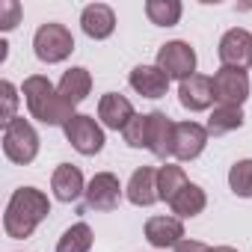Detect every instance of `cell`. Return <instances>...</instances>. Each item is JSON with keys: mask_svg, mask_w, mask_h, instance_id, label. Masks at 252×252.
<instances>
[{"mask_svg": "<svg viewBox=\"0 0 252 252\" xmlns=\"http://www.w3.org/2000/svg\"><path fill=\"white\" fill-rule=\"evenodd\" d=\"M51 214V199L36 190V187H18L9 202H6V214H3V231L12 240H24L30 237L39 222Z\"/></svg>", "mask_w": 252, "mask_h": 252, "instance_id": "obj_1", "label": "cell"}, {"mask_svg": "<svg viewBox=\"0 0 252 252\" xmlns=\"http://www.w3.org/2000/svg\"><path fill=\"white\" fill-rule=\"evenodd\" d=\"M21 92H24V101H27V110H30V116L33 119H39L42 125H51V128H65L68 125V119L74 116V107L60 95V89L48 80V77H42V74H30L27 80H24V86H21Z\"/></svg>", "mask_w": 252, "mask_h": 252, "instance_id": "obj_2", "label": "cell"}, {"mask_svg": "<svg viewBox=\"0 0 252 252\" xmlns=\"http://www.w3.org/2000/svg\"><path fill=\"white\" fill-rule=\"evenodd\" d=\"M3 155L12 163H21V166L36 160V155H39V134H36V128L24 116H18L9 125H3Z\"/></svg>", "mask_w": 252, "mask_h": 252, "instance_id": "obj_3", "label": "cell"}, {"mask_svg": "<svg viewBox=\"0 0 252 252\" xmlns=\"http://www.w3.org/2000/svg\"><path fill=\"white\" fill-rule=\"evenodd\" d=\"M33 51H36V57H39L42 63L54 65V63H63V60L71 57L74 39H71V33H68L65 24L48 21V24H42V27L36 30V36H33Z\"/></svg>", "mask_w": 252, "mask_h": 252, "instance_id": "obj_4", "label": "cell"}, {"mask_svg": "<svg viewBox=\"0 0 252 252\" xmlns=\"http://www.w3.org/2000/svg\"><path fill=\"white\" fill-rule=\"evenodd\" d=\"M63 131H65V140L71 143V149L80 152V155H86V158L98 155L104 149V143H107L104 140V128L92 116H86V113H74Z\"/></svg>", "mask_w": 252, "mask_h": 252, "instance_id": "obj_5", "label": "cell"}, {"mask_svg": "<svg viewBox=\"0 0 252 252\" xmlns=\"http://www.w3.org/2000/svg\"><path fill=\"white\" fill-rule=\"evenodd\" d=\"M169 80H187V77H193L196 74V51L187 45V42H181V39H175V42H166V45H160V51H158V63H155Z\"/></svg>", "mask_w": 252, "mask_h": 252, "instance_id": "obj_6", "label": "cell"}, {"mask_svg": "<svg viewBox=\"0 0 252 252\" xmlns=\"http://www.w3.org/2000/svg\"><path fill=\"white\" fill-rule=\"evenodd\" d=\"M217 54H220L222 68H237V71L252 68V33L243 30V27L225 30L222 39H220Z\"/></svg>", "mask_w": 252, "mask_h": 252, "instance_id": "obj_7", "label": "cell"}, {"mask_svg": "<svg viewBox=\"0 0 252 252\" xmlns=\"http://www.w3.org/2000/svg\"><path fill=\"white\" fill-rule=\"evenodd\" d=\"M208 128L199 122H175V146H172V158L181 163L196 160L205 146H208Z\"/></svg>", "mask_w": 252, "mask_h": 252, "instance_id": "obj_8", "label": "cell"}, {"mask_svg": "<svg viewBox=\"0 0 252 252\" xmlns=\"http://www.w3.org/2000/svg\"><path fill=\"white\" fill-rule=\"evenodd\" d=\"M83 196L89 211H116L122 202V184L113 172H95Z\"/></svg>", "mask_w": 252, "mask_h": 252, "instance_id": "obj_9", "label": "cell"}, {"mask_svg": "<svg viewBox=\"0 0 252 252\" xmlns=\"http://www.w3.org/2000/svg\"><path fill=\"white\" fill-rule=\"evenodd\" d=\"M214 101L217 104H231L240 107L249 98V74L237 68H220L214 77Z\"/></svg>", "mask_w": 252, "mask_h": 252, "instance_id": "obj_10", "label": "cell"}, {"mask_svg": "<svg viewBox=\"0 0 252 252\" xmlns=\"http://www.w3.org/2000/svg\"><path fill=\"white\" fill-rule=\"evenodd\" d=\"M172 146H175V122L160 110L149 113V152L160 160H169Z\"/></svg>", "mask_w": 252, "mask_h": 252, "instance_id": "obj_11", "label": "cell"}, {"mask_svg": "<svg viewBox=\"0 0 252 252\" xmlns=\"http://www.w3.org/2000/svg\"><path fill=\"white\" fill-rule=\"evenodd\" d=\"M125 196H128V202L137 205V208H152L155 202H160V193H158V169L155 166L134 169L128 187H125Z\"/></svg>", "mask_w": 252, "mask_h": 252, "instance_id": "obj_12", "label": "cell"}, {"mask_svg": "<svg viewBox=\"0 0 252 252\" xmlns=\"http://www.w3.org/2000/svg\"><path fill=\"white\" fill-rule=\"evenodd\" d=\"M134 116H137V113H134V104L125 98V95H119V92L101 95V101H98V119H101L104 128H110V131H125Z\"/></svg>", "mask_w": 252, "mask_h": 252, "instance_id": "obj_13", "label": "cell"}, {"mask_svg": "<svg viewBox=\"0 0 252 252\" xmlns=\"http://www.w3.org/2000/svg\"><path fill=\"white\" fill-rule=\"evenodd\" d=\"M178 101L184 110L190 113H202L214 104V80L208 74H193L187 80H181L178 86Z\"/></svg>", "mask_w": 252, "mask_h": 252, "instance_id": "obj_14", "label": "cell"}, {"mask_svg": "<svg viewBox=\"0 0 252 252\" xmlns=\"http://www.w3.org/2000/svg\"><path fill=\"white\" fill-rule=\"evenodd\" d=\"M146 240L155 249H169L184 240V222L178 217H149L146 222Z\"/></svg>", "mask_w": 252, "mask_h": 252, "instance_id": "obj_15", "label": "cell"}, {"mask_svg": "<svg viewBox=\"0 0 252 252\" xmlns=\"http://www.w3.org/2000/svg\"><path fill=\"white\" fill-rule=\"evenodd\" d=\"M80 27L89 39L101 42V39H110L113 30H116V12L107 6V3H89L83 12H80Z\"/></svg>", "mask_w": 252, "mask_h": 252, "instance_id": "obj_16", "label": "cell"}, {"mask_svg": "<svg viewBox=\"0 0 252 252\" xmlns=\"http://www.w3.org/2000/svg\"><path fill=\"white\" fill-rule=\"evenodd\" d=\"M51 190L60 202H77L83 193H86V181H83V172L71 163H60L51 175Z\"/></svg>", "mask_w": 252, "mask_h": 252, "instance_id": "obj_17", "label": "cell"}, {"mask_svg": "<svg viewBox=\"0 0 252 252\" xmlns=\"http://www.w3.org/2000/svg\"><path fill=\"white\" fill-rule=\"evenodd\" d=\"M128 80H131V89L143 98H163L169 89V77L158 65H137Z\"/></svg>", "mask_w": 252, "mask_h": 252, "instance_id": "obj_18", "label": "cell"}, {"mask_svg": "<svg viewBox=\"0 0 252 252\" xmlns=\"http://www.w3.org/2000/svg\"><path fill=\"white\" fill-rule=\"evenodd\" d=\"M60 95L71 104V107H77V104H83L86 101V95L92 92V74L83 68V65H74V68H68L65 74H63V80H60Z\"/></svg>", "mask_w": 252, "mask_h": 252, "instance_id": "obj_19", "label": "cell"}, {"mask_svg": "<svg viewBox=\"0 0 252 252\" xmlns=\"http://www.w3.org/2000/svg\"><path fill=\"white\" fill-rule=\"evenodd\" d=\"M205 205H208V196H205V190L199 187V184H187V187H181L178 190V196L169 202V208H172V214L178 217V220H190V217H199L202 211H205Z\"/></svg>", "mask_w": 252, "mask_h": 252, "instance_id": "obj_20", "label": "cell"}, {"mask_svg": "<svg viewBox=\"0 0 252 252\" xmlns=\"http://www.w3.org/2000/svg\"><path fill=\"white\" fill-rule=\"evenodd\" d=\"M205 128H208V134H211V137L231 134V131L243 128V110H240V107H231V104H217Z\"/></svg>", "mask_w": 252, "mask_h": 252, "instance_id": "obj_21", "label": "cell"}, {"mask_svg": "<svg viewBox=\"0 0 252 252\" xmlns=\"http://www.w3.org/2000/svg\"><path fill=\"white\" fill-rule=\"evenodd\" d=\"M190 181H187V175H184V169L181 166H175V163H166V166H160L158 169V193H160V202H172L175 196H178V190L181 187H187Z\"/></svg>", "mask_w": 252, "mask_h": 252, "instance_id": "obj_22", "label": "cell"}, {"mask_svg": "<svg viewBox=\"0 0 252 252\" xmlns=\"http://www.w3.org/2000/svg\"><path fill=\"white\" fill-rule=\"evenodd\" d=\"M181 12H184V6L178 0H149L146 3V15L158 27H175L181 21Z\"/></svg>", "mask_w": 252, "mask_h": 252, "instance_id": "obj_23", "label": "cell"}, {"mask_svg": "<svg viewBox=\"0 0 252 252\" xmlns=\"http://www.w3.org/2000/svg\"><path fill=\"white\" fill-rule=\"evenodd\" d=\"M92 240H95L92 237V228L86 222H74L57 240V252H89L92 249Z\"/></svg>", "mask_w": 252, "mask_h": 252, "instance_id": "obj_24", "label": "cell"}, {"mask_svg": "<svg viewBox=\"0 0 252 252\" xmlns=\"http://www.w3.org/2000/svg\"><path fill=\"white\" fill-rule=\"evenodd\" d=\"M228 187L234 196L240 199H252V160H237L231 169H228Z\"/></svg>", "mask_w": 252, "mask_h": 252, "instance_id": "obj_25", "label": "cell"}, {"mask_svg": "<svg viewBox=\"0 0 252 252\" xmlns=\"http://www.w3.org/2000/svg\"><path fill=\"white\" fill-rule=\"evenodd\" d=\"M122 137H125V143H128L131 149H149V113L146 116L137 113L128 122V128L122 131Z\"/></svg>", "mask_w": 252, "mask_h": 252, "instance_id": "obj_26", "label": "cell"}, {"mask_svg": "<svg viewBox=\"0 0 252 252\" xmlns=\"http://www.w3.org/2000/svg\"><path fill=\"white\" fill-rule=\"evenodd\" d=\"M0 101H3V110H0V116H3V125H9L12 119H18V116H15V107H18V89H15L9 80L0 83Z\"/></svg>", "mask_w": 252, "mask_h": 252, "instance_id": "obj_27", "label": "cell"}, {"mask_svg": "<svg viewBox=\"0 0 252 252\" xmlns=\"http://www.w3.org/2000/svg\"><path fill=\"white\" fill-rule=\"evenodd\" d=\"M21 21V3L18 0H0V30L9 33Z\"/></svg>", "mask_w": 252, "mask_h": 252, "instance_id": "obj_28", "label": "cell"}, {"mask_svg": "<svg viewBox=\"0 0 252 252\" xmlns=\"http://www.w3.org/2000/svg\"><path fill=\"white\" fill-rule=\"evenodd\" d=\"M175 252H214L208 243H202V240H190V237H184L178 246H175Z\"/></svg>", "mask_w": 252, "mask_h": 252, "instance_id": "obj_29", "label": "cell"}, {"mask_svg": "<svg viewBox=\"0 0 252 252\" xmlns=\"http://www.w3.org/2000/svg\"><path fill=\"white\" fill-rule=\"evenodd\" d=\"M214 252H237V249H231V246H217Z\"/></svg>", "mask_w": 252, "mask_h": 252, "instance_id": "obj_30", "label": "cell"}]
</instances>
